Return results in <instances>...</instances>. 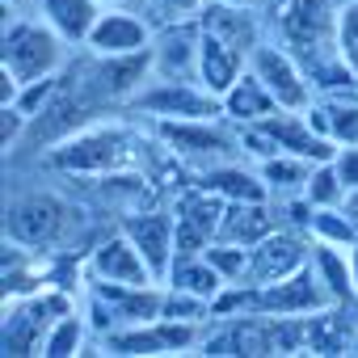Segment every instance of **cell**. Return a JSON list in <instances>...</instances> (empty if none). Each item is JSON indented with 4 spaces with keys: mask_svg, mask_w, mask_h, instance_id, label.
Listing matches in <instances>:
<instances>
[{
    "mask_svg": "<svg viewBox=\"0 0 358 358\" xmlns=\"http://www.w3.org/2000/svg\"><path fill=\"white\" fill-rule=\"evenodd\" d=\"M85 47H89V55H106V59L110 55H139L152 47V26L139 13H131V5L127 9H101Z\"/></svg>",
    "mask_w": 358,
    "mask_h": 358,
    "instance_id": "obj_14",
    "label": "cell"
},
{
    "mask_svg": "<svg viewBox=\"0 0 358 358\" xmlns=\"http://www.w3.org/2000/svg\"><path fill=\"white\" fill-rule=\"evenodd\" d=\"M203 30L220 34L224 43L241 47L245 55H253V47L262 43V22H257V9H245V5H220V0H211V5L203 9L199 17Z\"/></svg>",
    "mask_w": 358,
    "mask_h": 358,
    "instance_id": "obj_20",
    "label": "cell"
},
{
    "mask_svg": "<svg viewBox=\"0 0 358 358\" xmlns=\"http://www.w3.org/2000/svg\"><path fill=\"white\" fill-rule=\"evenodd\" d=\"M199 30H203V26H199ZM245 68H249V55H245L241 47H232V43H224L220 34L203 30V38H199V80H203L215 97H224V93L245 76Z\"/></svg>",
    "mask_w": 358,
    "mask_h": 358,
    "instance_id": "obj_15",
    "label": "cell"
},
{
    "mask_svg": "<svg viewBox=\"0 0 358 358\" xmlns=\"http://www.w3.org/2000/svg\"><path fill=\"white\" fill-rule=\"evenodd\" d=\"M194 186H203L207 194H215V199H224V203H262V199H270V190H266V182H262L257 164L249 169V164H236V160H224V164L203 169Z\"/></svg>",
    "mask_w": 358,
    "mask_h": 358,
    "instance_id": "obj_16",
    "label": "cell"
},
{
    "mask_svg": "<svg viewBox=\"0 0 358 358\" xmlns=\"http://www.w3.org/2000/svg\"><path fill=\"white\" fill-rule=\"evenodd\" d=\"M68 68V43L38 17H5V38H0V72H9L17 85L59 76Z\"/></svg>",
    "mask_w": 358,
    "mask_h": 358,
    "instance_id": "obj_2",
    "label": "cell"
},
{
    "mask_svg": "<svg viewBox=\"0 0 358 358\" xmlns=\"http://www.w3.org/2000/svg\"><path fill=\"white\" fill-rule=\"evenodd\" d=\"M89 341H93V324H89L85 308H72V312H64V316L47 329L43 354H47V358H72V354H85Z\"/></svg>",
    "mask_w": 358,
    "mask_h": 358,
    "instance_id": "obj_25",
    "label": "cell"
},
{
    "mask_svg": "<svg viewBox=\"0 0 358 358\" xmlns=\"http://www.w3.org/2000/svg\"><path fill=\"white\" fill-rule=\"evenodd\" d=\"M312 262V236L295 228H274L266 241L249 249V278L245 282H278Z\"/></svg>",
    "mask_w": 358,
    "mask_h": 358,
    "instance_id": "obj_9",
    "label": "cell"
},
{
    "mask_svg": "<svg viewBox=\"0 0 358 358\" xmlns=\"http://www.w3.org/2000/svg\"><path fill=\"white\" fill-rule=\"evenodd\" d=\"M207 5H211V0H148V9L156 13L160 26H169V22H194V17H203Z\"/></svg>",
    "mask_w": 358,
    "mask_h": 358,
    "instance_id": "obj_31",
    "label": "cell"
},
{
    "mask_svg": "<svg viewBox=\"0 0 358 358\" xmlns=\"http://www.w3.org/2000/svg\"><path fill=\"white\" fill-rule=\"evenodd\" d=\"M312 270H316V278H320V287H324L333 308H358L354 278H350V249L312 241Z\"/></svg>",
    "mask_w": 358,
    "mask_h": 358,
    "instance_id": "obj_21",
    "label": "cell"
},
{
    "mask_svg": "<svg viewBox=\"0 0 358 358\" xmlns=\"http://www.w3.org/2000/svg\"><path fill=\"white\" fill-rule=\"evenodd\" d=\"M207 262L228 278V282H245L249 278V249L245 245H228V241H211L207 249Z\"/></svg>",
    "mask_w": 358,
    "mask_h": 358,
    "instance_id": "obj_28",
    "label": "cell"
},
{
    "mask_svg": "<svg viewBox=\"0 0 358 358\" xmlns=\"http://www.w3.org/2000/svg\"><path fill=\"white\" fill-rule=\"evenodd\" d=\"M308 236L320 241V245H341V249H350V245L358 241V228H354V220L345 215V207H316L312 220H308Z\"/></svg>",
    "mask_w": 358,
    "mask_h": 358,
    "instance_id": "obj_26",
    "label": "cell"
},
{
    "mask_svg": "<svg viewBox=\"0 0 358 358\" xmlns=\"http://www.w3.org/2000/svg\"><path fill=\"white\" fill-rule=\"evenodd\" d=\"M350 278H354V295H358V241L350 245Z\"/></svg>",
    "mask_w": 358,
    "mask_h": 358,
    "instance_id": "obj_33",
    "label": "cell"
},
{
    "mask_svg": "<svg viewBox=\"0 0 358 358\" xmlns=\"http://www.w3.org/2000/svg\"><path fill=\"white\" fill-rule=\"evenodd\" d=\"M177 257L203 253L215 236H220V220H224V199L207 194L203 186H190L182 199H177Z\"/></svg>",
    "mask_w": 358,
    "mask_h": 358,
    "instance_id": "obj_12",
    "label": "cell"
},
{
    "mask_svg": "<svg viewBox=\"0 0 358 358\" xmlns=\"http://www.w3.org/2000/svg\"><path fill=\"white\" fill-rule=\"evenodd\" d=\"M224 122L228 118H173V122H156V135L182 160H194V164L211 169V164L245 156L241 135H232Z\"/></svg>",
    "mask_w": 358,
    "mask_h": 358,
    "instance_id": "obj_6",
    "label": "cell"
},
{
    "mask_svg": "<svg viewBox=\"0 0 358 358\" xmlns=\"http://www.w3.org/2000/svg\"><path fill=\"white\" fill-rule=\"evenodd\" d=\"M303 199H308V207L316 211V207H345V186H341V177H337V169H333V160H320V164H312V177H308V186H303Z\"/></svg>",
    "mask_w": 358,
    "mask_h": 358,
    "instance_id": "obj_27",
    "label": "cell"
},
{
    "mask_svg": "<svg viewBox=\"0 0 358 358\" xmlns=\"http://www.w3.org/2000/svg\"><path fill=\"white\" fill-rule=\"evenodd\" d=\"M59 76H64V72H59ZM59 76H47V80H30V85H22V89H17V97H13L9 106H13V110H22L26 118H38V114L47 110V101L55 97Z\"/></svg>",
    "mask_w": 358,
    "mask_h": 358,
    "instance_id": "obj_29",
    "label": "cell"
},
{
    "mask_svg": "<svg viewBox=\"0 0 358 358\" xmlns=\"http://www.w3.org/2000/svg\"><path fill=\"white\" fill-rule=\"evenodd\" d=\"M224 101V118L232 122V127H249V122H262V118H270L274 110H278V101L270 97V89L245 68V76L220 97Z\"/></svg>",
    "mask_w": 358,
    "mask_h": 358,
    "instance_id": "obj_22",
    "label": "cell"
},
{
    "mask_svg": "<svg viewBox=\"0 0 358 358\" xmlns=\"http://www.w3.org/2000/svg\"><path fill=\"white\" fill-rule=\"evenodd\" d=\"M312 164H320V160H308V156H295V152H278V156L257 160V173H262L270 199H295L308 186Z\"/></svg>",
    "mask_w": 358,
    "mask_h": 358,
    "instance_id": "obj_23",
    "label": "cell"
},
{
    "mask_svg": "<svg viewBox=\"0 0 358 358\" xmlns=\"http://www.w3.org/2000/svg\"><path fill=\"white\" fill-rule=\"evenodd\" d=\"M38 5V17L68 43V47H85L97 17H101V5L97 0H34Z\"/></svg>",
    "mask_w": 358,
    "mask_h": 358,
    "instance_id": "obj_19",
    "label": "cell"
},
{
    "mask_svg": "<svg viewBox=\"0 0 358 358\" xmlns=\"http://www.w3.org/2000/svg\"><path fill=\"white\" fill-rule=\"evenodd\" d=\"M97 5H101V9H127L131 0H97Z\"/></svg>",
    "mask_w": 358,
    "mask_h": 358,
    "instance_id": "obj_34",
    "label": "cell"
},
{
    "mask_svg": "<svg viewBox=\"0 0 358 358\" xmlns=\"http://www.w3.org/2000/svg\"><path fill=\"white\" fill-rule=\"evenodd\" d=\"M199 17L169 22L152 34V76L164 80H199Z\"/></svg>",
    "mask_w": 358,
    "mask_h": 358,
    "instance_id": "obj_11",
    "label": "cell"
},
{
    "mask_svg": "<svg viewBox=\"0 0 358 358\" xmlns=\"http://www.w3.org/2000/svg\"><path fill=\"white\" fill-rule=\"evenodd\" d=\"M72 308H76V299L59 282H47L43 291H30V295H5V329H0L5 354H13V358L43 354L47 329Z\"/></svg>",
    "mask_w": 358,
    "mask_h": 358,
    "instance_id": "obj_4",
    "label": "cell"
},
{
    "mask_svg": "<svg viewBox=\"0 0 358 358\" xmlns=\"http://www.w3.org/2000/svg\"><path fill=\"white\" fill-rule=\"evenodd\" d=\"M308 122L329 135L337 148L341 143H358V89H341V93H320L308 110Z\"/></svg>",
    "mask_w": 358,
    "mask_h": 358,
    "instance_id": "obj_18",
    "label": "cell"
},
{
    "mask_svg": "<svg viewBox=\"0 0 358 358\" xmlns=\"http://www.w3.org/2000/svg\"><path fill=\"white\" fill-rule=\"evenodd\" d=\"M249 72L270 89V97L278 101V110H308L316 101V89L308 80V68L274 38H262L249 55Z\"/></svg>",
    "mask_w": 358,
    "mask_h": 358,
    "instance_id": "obj_8",
    "label": "cell"
},
{
    "mask_svg": "<svg viewBox=\"0 0 358 358\" xmlns=\"http://www.w3.org/2000/svg\"><path fill=\"white\" fill-rule=\"evenodd\" d=\"M220 5H245V9H257L262 0H220Z\"/></svg>",
    "mask_w": 358,
    "mask_h": 358,
    "instance_id": "obj_35",
    "label": "cell"
},
{
    "mask_svg": "<svg viewBox=\"0 0 358 358\" xmlns=\"http://www.w3.org/2000/svg\"><path fill=\"white\" fill-rule=\"evenodd\" d=\"M47 164L59 173H85V177H110L143 164V135H135L122 122H89L59 139L47 152Z\"/></svg>",
    "mask_w": 358,
    "mask_h": 358,
    "instance_id": "obj_1",
    "label": "cell"
},
{
    "mask_svg": "<svg viewBox=\"0 0 358 358\" xmlns=\"http://www.w3.org/2000/svg\"><path fill=\"white\" fill-rule=\"evenodd\" d=\"M85 278L93 282H127V287H148L160 282L148 266V257L139 253V245L127 232H110L106 241H97V249L85 262Z\"/></svg>",
    "mask_w": 358,
    "mask_h": 358,
    "instance_id": "obj_10",
    "label": "cell"
},
{
    "mask_svg": "<svg viewBox=\"0 0 358 358\" xmlns=\"http://www.w3.org/2000/svg\"><path fill=\"white\" fill-rule=\"evenodd\" d=\"M164 287L190 291V295H203V299H211V303H215V295L228 287V278L207 262V253H190V257H177V262H173V270H169Z\"/></svg>",
    "mask_w": 358,
    "mask_h": 358,
    "instance_id": "obj_24",
    "label": "cell"
},
{
    "mask_svg": "<svg viewBox=\"0 0 358 358\" xmlns=\"http://www.w3.org/2000/svg\"><path fill=\"white\" fill-rule=\"evenodd\" d=\"M131 110L148 114L152 122H173V118H224V101L203 85V80H164L152 76L131 101Z\"/></svg>",
    "mask_w": 358,
    "mask_h": 358,
    "instance_id": "obj_7",
    "label": "cell"
},
{
    "mask_svg": "<svg viewBox=\"0 0 358 358\" xmlns=\"http://www.w3.org/2000/svg\"><path fill=\"white\" fill-rule=\"evenodd\" d=\"M337 51L358 72V0H345L337 9Z\"/></svg>",
    "mask_w": 358,
    "mask_h": 358,
    "instance_id": "obj_30",
    "label": "cell"
},
{
    "mask_svg": "<svg viewBox=\"0 0 358 358\" xmlns=\"http://www.w3.org/2000/svg\"><path fill=\"white\" fill-rule=\"evenodd\" d=\"M333 169H337V177H341L345 194H354V190H358V143H341V148L333 152Z\"/></svg>",
    "mask_w": 358,
    "mask_h": 358,
    "instance_id": "obj_32",
    "label": "cell"
},
{
    "mask_svg": "<svg viewBox=\"0 0 358 358\" xmlns=\"http://www.w3.org/2000/svg\"><path fill=\"white\" fill-rule=\"evenodd\" d=\"M274 228H282V224H278V211H274L270 199H262V203H224V220H220V236L215 241L253 249Z\"/></svg>",
    "mask_w": 358,
    "mask_h": 358,
    "instance_id": "obj_17",
    "label": "cell"
},
{
    "mask_svg": "<svg viewBox=\"0 0 358 358\" xmlns=\"http://www.w3.org/2000/svg\"><path fill=\"white\" fill-rule=\"evenodd\" d=\"M122 232L139 245V253L148 257L152 274L164 282L173 262H177V220L169 211H135L122 220Z\"/></svg>",
    "mask_w": 358,
    "mask_h": 358,
    "instance_id": "obj_13",
    "label": "cell"
},
{
    "mask_svg": "<svg viewBox=\"0 0 358 358\" xmlns=\"http://www.w3.org/2000/svg\"><path fill=\"white\" fill-rule=\"evenodd\" d=\"M80 232V211L59 194H22L5 211V236L30 249H51Z\"/></svg>",
    "mask_w": 358,
    "mask_h": 358,
    "instance_id": "obj_5",
    "label": "cell"
},
{
    "mask_svg": "<svg viewBox=\"0 0 358 358\" xmlns=\"http://www.w3.org/2000/svg\"><path fill=\"white\" fill-rule=\"evenodd\" d=\"M274 30H278V43L303 68H316V64L341 55L337 51V9H333V0H282Z\"/></svg>",
    "mask_w": 358,
    "mask_h": 358,
    "instance_id": "obj_3",
    "label": "cell"
}]
</instances>
